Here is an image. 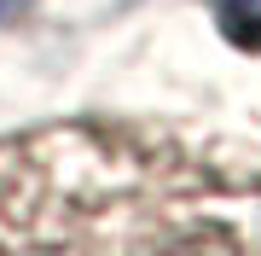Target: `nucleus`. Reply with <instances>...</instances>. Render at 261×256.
I'll use <instances>...</instances> for the list:
<instances>
[{
	"label": "nucleus",
	"mask_w": 261,
	"mask_h": 256,
	"mask_svg": "<svg viewBox=\"0 0 261 256\" xmlns=\"http://www.w3.org/2000/svg\"><path fill=\"white\" fill-rule=\"evenodd\" d=\"M215 6H221V24L238 41H255L261 47V0H215Z\"/></svg>",
	"instance_id": "1"
},
{
	"label": "nucleus",
	"mask_w": 261,
	"mask_h": 256,
	"mask_svg": "<svg viewBox=\"0 0 261 256\" xmlns=\"http://www.w3.org/2000/svg\"><path fill=\"white\" fill-rule=\"evenodd\" d=\"M18 12H23V0H0V24H6V18H18Z\"/></svg>",
	"instance_id": "2"
}]
</instances>
